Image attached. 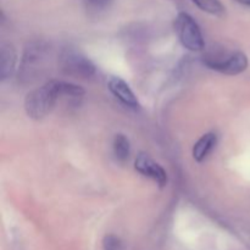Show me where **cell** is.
Here are the masks:
<instances>
[{
    "instance_id": "277c9868",
    "label": "cell",
    "mask_w": 250,
    "mask_h": 250,
    "mask_svg": "<svg viewBox=\"0 0 250 250\" xmlns=\"http://www.w3.org/2000/svg\"><path fill=\"white\" fill-rule=\"evenodd\" d=\"M175 32L180 39L181 44L190 51H203L205 42L199 24L187 12H180L173 22Z\"/></svg>"
},
{
    "instance_id": "6da1fadb",
    "label": "cell",
    "mask_w": 250,
    "mask_h": 250,
    "mask_svg": "<svg viewBox=\"0 0 250 250\" xmlns=\"http://www.w3.org/2000/svg\"><path fill=\"white\" fill-rule=\"evenodd\" d=\"M84 93V89L75 83L58 80L49 81L27 94L24 110L28 117L38 121L48 116L60 99H80Z\"/></svg>"
},
{
    "instance_id": "30bf717a",
    "label": "cell",
    "mask_w": 250,
    "mask_h": 250,
    "mask_svg": "<svg viewBox=\"0 0 250 250\" xmlns=\"http://www.w3.org/2000/svg\"><path fill=\"white\" fill-rule=\"evenodd\" d=\"M112 150H114V155L117 161H120V163L127 161L129 159V155H131L129 139L125 134H116L114 142H112Z\"/></svg>"
},
{
    "instance_id": "4fadbf2b",
    "label": "cell",
    "mask_w": 250,
    "mask_h": 250,
    "mask_svg": "<svg viewBox=\"0 0 250 250\" xmlns=\"http://www.w3.org/2000/svg\"><path fill=\"white\" fill-rule=\"evenodd\" d=\"M103 250H125V247L120 237L106 234L103 239Z\"/></svg>"
},
{
    "instance_id": "52a82bcc",
    "label": "cell",
    "mask_w": 250,
    "mask_h": 250,
    "mask_svg": "<svg viewBox=\"0 0 250 250\" xmlns=\"http://www.w3.org/2000/svg\"><path fill=\"white\" fill-rule=\"evenodd\" d=\"M107 87L109 90L126 106L132 107V109H137L139 107V102L137 99L136 94L133 90L131 89L128 84L125 82L122 78L120 77H111L107 82Z\"/></svg>"
},
{
    "instance_id": "8992f818",
    "label": "cell",
    "mask_w": 250,
    "mask_h": 250,
    "mask_svg": "<svg viewBox=\"0 0 250 250\" xmlns=\"http://www.w3.org/2000/svg\"><path fill=\"white\" fill-rule=\"evenodd\" d=\"M134 170L142 176L153 180L159 187H165L168 182L166 171L156 161H154L146 153H139L134 161Z\"/></svg>"
},
{
    "instance_id": "5bb4252c",
    "label": "cell",
    "mask_w": 250,
    "mask_h": 250,
    "mask_svg": "<svg viewBox=\"0 0 250 250\" xmlns=\"http://www.w3.org/2000/svg\"><path fill=\"white\" fill-rule=\"evenodd\" d=\"M234 1L239 2L241 5H244V6L250 7V0H234Z\"/></svg>"
},
{
    "instance_id": "9c48e42d",
    "label": "cell",
    "mask_w": 250,
    "mask_h": 250,
    "mask_svg": "<svg viewBox=\"0 0 250 250\" xmlns=\"http://www.w3.org/2000/svg\"><path fill=\"white\" fill-rule=\"evenodd\" d=\"M217 144V136L212 132L205 133L204 136L198 139L197 143L193 146V159L198 163H202L209 156V154L214 150Z\"/></svg>"
},
{
    "instance_id": "5b68a950",
    "label": "cell",
    "mask_w": 250,
    "mask_h": 250,
    "mask_svg": "<svg viewBox=\"0 0 250 250\" xmlns=\"http://www.w3.org/2000/svg\"><path fill=\"white\" fill-rule=\"evenodd\" d=\"M49 46L48 44L42 41H36L28 43L22 55L21 65H20V73L22 78H31L38 76L41 68H43L44 62L46 60Z\"/></svg>"
},
{
    "instance_id": "8fae6325",
    "label": "cell",
    "mask_w": 250,
    "mask_h": 250,
    "mask_svg": "<svg viewBox=\"0 0 250 250\" xmlns=\"http://www.w3.org/2000/svg\"><path fill=\"white\" fill-rule=\"evenodd\" d=\"M192 1L202 11L214 16H224L226 14V9L220 0H192Z\"/></svg>"
},
{
    "instance_id": "ba28073f",
    "label": "cell",
    "mask_w": 250,
    "mask_h": 250,
    "mask_svg": "<svg viewBox=\"0 0 250 250\" xmlns=\"http://www.w3.org/2000/svg\"><path fill=\"white\" fill-rule=\"evenodd\" d=\"M17 53L14 45L10 43H2L0 48V80L1 82L9 80L16 71Z\"/></svg>"
},
{
    "instance_id": "3957f363",
    "label": "cell",
    "mask_w": 250,
    "mask_h": 250,
    "mask_svg": "<svg viewBox=\"0 0 250 250\" xmlns=\"http://www.w3.org/2000/svg\"><path fill=\"white\" fill-rule=\"evenodd\" d=\"M59 67L65 75L76 78H89L95 75V65L84 54L73 48H63L59 54Z\"/></svg>"
},
{
    "instance_id": "7a4b0ae2",
    "label": "cell",
    "mask_w": 250,
    "mask_h": 250,
    "mask_svg": "<svg viewBox=\"0 0 250 250\" xmlns=\"http://www.w3.org/2000/svg\"><path fill=\"white\" fill-rule=\"evenodd\" d=\"M202 60L208 68L227 76L239 75L248 67V58L242 51H211Z\"/></svg>"
},
{
    "instance_id": "7c38bea8",
    "label": "cell",
    "mask_w": 250,
    "mask_h": 250,
    "mask_svg": "<svg viewBox=\"0 0 250 250\" xmlns=\"http://www.w3.org/2000/svg\"><path fill=\"white\" fill-rule=\"evenodd\" d=\"M114 1L115 0H83V5H84L87 12L97 15L106 11Z\"/></svg>"
}]
</instances>
